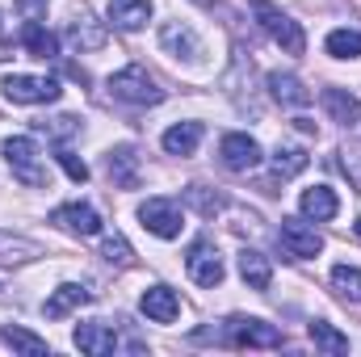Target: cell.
Instances as JSON below:
<instances>
[{
	"label": "cell",
	"mask_w": 361,
	"mask_h": 357,
	"mask_svg": "<svg viewBox=\"0 0 361 357\" xmlns=\"http://www.w3.org/2000/svg\"><path fill=\"white\" fill-rule=\"evenodd\" d=\"M298 206H302V214H307V219H315V223H328V219H336V210H341V202H336V193H332L328 185L307 189Z\"/></svg>",
	"instance_id": "19"
},
{
	"label": "cell",
	"mask_w": 361,
	"mask_h": 357,
	"mask_svg": "<svg viewBox=\"0 0 361 357\" xmlns=\"http://www.w3.org/2000/svg\"><path fill=\"white\" fill-rule=\"evenodd\" d=\"M0 59H4V42H0Z\"/></svg>",
	"instance_id": "37"
},
{
	"label": "cell",
	"mask_w": 361,
	"mask_h": 357,
	"mask_svg": "<svg viewBox=\"0 0 361 357\" xmlns=\"http://www.w3.org/2000/svg\"><path fill=\"white\" fill-rule=\"evenodd\" d=\"M160 42H164V51L177 55V59H197V55H202V42H197V34H193L185 21H164V25H160Z\"/></svg>",
	"instance_id": "14"
},
{
	"label": "cell",
	"mask_w": 361,
	"mask_h": 357,
	"mask_svg": "<svg viewBox=\"0 0 361 357\" xmlns=\"http://www.w3.org/2000/svg\"><path fill=\"white\" fill-rule=\"evenodd\" d=\"M38 8H47V0H17V13H25L30 21H34V13Z\"/></svg>",
	"instance_id": "34"
},
{
	"label": "cell",
	"mask_w": 361,
	"mask_h": 357,
	"mask_svg": "<svg viewBox=\"0 0 361 357\" xmlns=\"http://www.w3.org/2000/svg\"><path fill=\"white\" fill-rule=\"evenodd\" d=\"M353 227H357V236H361V219H357V223H353Z\"/></svg>",
	"instance_id": "36"
},
{
	"label": "cell",
	"mask_w": 361,
	"mask_h": 357,
	"mask_svg": "<svg viewBox=\"0 0 361 357\" xmlns=\"http://www.w3.org/2000/svg\"><path fill=\"white\" fill-rule=\"evenodd\" d=\"M185 202H189L202 219H214L219 210H227V193H219V189H210V185H189V189H185Z\"/></svg>",
	"instance_id": "24"
},
{
	"label": "cell",
	"mask_w": 361,
	"mask_h": 357,
	"mask_svg": "<svg viewBox=\"0 0 361 357\" xmlns=\"http://www.w3.org/2000/svg\"><path fill=\"white\" fill-rule=\"evenodd\" d=\"M252 13H257V25L269 34L286 55H302V51H307V34H302V25L290 21L277 4H269V0H252Z\"/></svg>",
	"instance_id": "2"
},
{
	"label": "cell",
	"mask_w": 361,
	"mask_h": 357,
	"mask_svg": "<svg viewBox=\"0 0 361 357\" xmlns=\"http://www.w3.org/2000/svg\"><path fill=\"white\" fill-rule=\"evenodd\" d=\"M17 42H21L34 59H59V38H55L47 25H38V21H25L21 34H17Z\"/></svg>",
	"instance_id": "16"
},
{
	"label": "cell",
	"mask_w": 361,
	"mask_h": 357,
	"mask_svg": "<svg viewBox=\"0 0 361 357\" xmlns=\"http://www.w3.org/2000/svg\"><path fill=\"white\" fill-rule=\"evenodd\" d=\"M307 337H311V345H315V349H324V353H332V357L349 353V337H345V332H336V328H332V324H324V320L307 324Z\"/></svg>",
	"instance_id": "25"
},
{
	"label": "cell",
	"mask_w": 361,
	"mask_h": 357,
	"mask_svg": "<svg viewBox=\"0 0 361 357\" xmlns=\"http://www.w3.org/2000/svg\"><path fill=\"white\" fill-rule=\"evenodd\" d=\"M105 173H109V181H114L118 189H139V156H135V147H130V143L114 147V152L105 156Z\"/></svg>",
	"instance_id": "12"
},
{
	"label": "cell",
	"mask_w": 361,
	"mask_h": 357,
	"mask_svg": "<svg viewBox=\"0 0 361 357\" xmlns=\"http://www.w3.org/2000/svg\"><path fill=\"white\" fill-rule=\"evenodd\" d=\"M101 257H105L109 265H130V244H126L122 236H109L105 248H101Z\"/></svg>",
	"instance_id": "33"
},
{
	"label": "cell",
	"mask_w": 361,
	"mask_h": 357,
	"mask_svg": "<svg viewBox=\"0 0 361 357\" xmlns=\"http://www.w3.org/2000/svg\"><path fill=\"white\" fill-rule=\"evenodd\" d=\"M139 219H143V227L152 231V236H160V240H177L180 236V206L173 198H147L143 206H139Z\"/></svg>",
	"instance_id": "7"
},
{
	"label": "cell",
	"mask_w": 361,
	"mask_h": 357,
	"mask_svg": "<svg viewBox=\"0 0 361 357\" xmlns=\"http://www.w3.org/2000/svg\"><path fill=\"white\" fill-rule=\"evenodd\" d=\"M0 341H4L8 349L30 353V357H42V353H47V341H42V337H34V332H25V328H0Z\"/></svg>",
	"instance_id": "27"
},
{
	"label": "cell",
	"mask_w": 361,
	"mask_h": 357,
	"mask_svg": "<svg viewBox=\"0 0 361 357\" xmlns=\"http://www.w3.org/2000/svg\"><path fill=\"white\" fill-rule=\"evenodd\" d=\"M76 349H85L89 357H105V353L118 349V337H114V328L101 324V320H92V324H76Z\"/></svg>",
	"instance_id": "15"
},
{
	"label": "cell",
	"mask_w": 361,
	"mask_h": 357,
	"mask_svg": "<svg viewBox=\"0 0 361 357\" xmlns=\"http://www.w3.org/2000/svg\"><path fill=\"white\" fill-rule=\"evenodd\" d=\"M55 160L63 164V173H68V177L76 181V185H85V181H89V164H85V160H80L76 152H68V147H59V152H55Z\"/></svg>",
	"instance_id": "31"
},
{
	"label": "cell",
	"mask_w": 361,
	"mask_h": 357,
	"mask_svg": "<svg viewBox=\"0 0 361 357\" xmlns=\"http://www.w3.org/2000/svg\"><path fill=\"white\" fill-rule=\"evenodd\" d=\"M85 303H92V290L89 286H80V282H63L51 298H47V320H63V315H72L76 307H85Z\"/></svg>",
	"instance_id": "13"
},
{
	"label": "cell",
	"mask_w": 361,
	"mask_h": 357,
	"mask_svg": "<svg viewBox=\"0 0 361 357\" xmlns=\"http://www.w3.org/2000/svg\"><path fill=\"white\" fill-rule=\"evenodd\" d=\"M269 92H273V101L294 105V109L311 105V92L302 89V80H298V76H290V72H269Z\"/></svg>",
	"instance_id": "20"
},
{
	"label": "cell",
	"mask_w": 361,
	"mask_h": 357,
	"mask_svg": "<svg viewBox=\"0 0 361 357\" xmlns=\"http://www.w3.org/2000/svg\"><path fill=\"white\" fill-rule=\"evenodd\" d=\"M109 97L114 101H126V105H160L164 89L135 63V68H122L118 76H109Z\"/></svg>",
	"instance_id": "4"
},
{
	"label": "cell",
	"mask_w": 361,
	"mask_h": 357,
	"mask_svg": "<svg viewBox=\"0 0 361 357\" xmlns=\"http://www.w3.org/2000/svg\"><path fill=\"white\" fill-rule=\"evenodd\" d=\"M139 307H143V315L156 320V324H173L180 315V298H177V290H169V286H147L143 298H139Z\"/></svg>",
	"instance_id": "11"
},
{
	"label": "cell",
	"mask_w": 361,
	"mask_h": 357,
	"mask_svg": "<svg viewBox=\"0 0 361 357\" xmlns=\"http://www.w3.org/2000/svg\"><path fill=\"white\" fill-rule=\"evenodd\" d=\"M307 169V152L302 147H294V143H281L277 152H273V173L286 181V177H298Z\"/></svg>",
	"instance_id": "26"
},
{
	"label": "cell",
	"mask_w": 361,
	"mask_h": 357,
	"mask_svg": "<svg viewBox=\"0 0 361 357\" xmlns=\"http://www.w3.org/2000/svg\"><path fill=\"white\" fill-rule=\"evenodd\" d=\"M341 169H345V177L361 189V143H345V147H341Z\"/></svg>",
	"instance_id": "32"
},
{
	"label": "cell",
	"mask_w": 361,
	"mask_h": 357,
	"mask_svg": "<svg viewBox=\"0 0 361 357\" xmlns=\"http://www.w3.org/2000/svg\"><path fill=\"white\" fill-rule=\"evenodd\" d=\"M185 269H189V277H193L197 286H206V290H214V286L223 282V257H219V248H214L210 240H197V244L189 248Z\"/></svg>",
	"instance_id": "9"
},
{
	"label": "cell",
	"mask_w": 361,
	"mask_h": 357,
	"mask_svg": "<svg viewBox=\"0 0 361 357\" xmlns=\"http://www.w3.org/2000/svg\"><path fill=\"white\" fill-rule=\"evenodd\" d=\"M210 341H219L227 349H281L286 345V337L273 324H265V320H244V315L227 320Z\"/></svg>",
	"instance_id": "1"
},
{
	"label": "cell",
	"mask_w": 361,
	"mask_h": 357,
	"mask_svg": "<svg viewBox=\"0 0 361 357\" xmlns=\"http://www.w3.org/2000/svg\"><path fill=\"white\" fill-rule=\"evenodd\" d=\"M219 160H223V169H231V173H252L265 156H261V143H257L252 135L231 131V135H223V143H219Z\"/></svg>",
	"instance_id": "8"
},
{
	"label": "cell",
	"mask_w": 361,
	"mask_h": 357,
	"mask_svg": "<svg viewBox=\"0 0 361 357\" xmlns=\"http://www.w3.org/2000/svg\"><path fill=\"white\" fill-rule=\"evenodd\" d=\"M193 4H202V8H210V4H214V0H193Z\"/></svg>",
	"instance_id": "35"
},
{
	"label": "cell",
	"mask_w": 361,
	"mask_h": 357,
	"mask_svg": "<svg viewBox=\"0 0 361 357\" xmlns=\"http://www.w3.org/2000/svg\"><path fill=\"white\" fill-rule=\"evenodd\" d=\"M328 55H336V59H357L361 55V30H332V34H328Z\"/></svg>",
	"instance_id": "29"
},
{
	"label": "cell",
	"mask_w": 361,
	"mask_h": 357,
	"mask_svg": "<svg viewBox=\"0 0 361 357\" xmlns=\"http://www.w3.org/2000/svg\"><path fill=\"white\" fill-rule=\"evenodd\" d=\"M319 101H324V109H328V118H332V122H341V126H353V122H361V101L353 97V92L324 89V92H319Z\"/></svg>",
	"instance_id": "17"
},
{
	"label": "cell",
	"mask_w": 361,
	"mask_h": 357,
	"mask_svg": "<svg viewBox=\"0 0 361 357\" xmlns=\"http://www.w3.org/2000/svg\"><path fill=\"white\" fill-rule=\"evenodd\" d=\"M277 240H281V253L294 257V261H307V257H319L324 253V236L307 219H281Z\"/></svg>",
	"instance_id": "6"
},
{
	"label": "cell",
	"mask_w": 361,
	"mask_h": 357,
	"mask_svg": "<svg viewBox=\"0 0 361 357\" xmlns=\"http://www.w3.org/2000/svg\"><path fill=\"white\" fill-rule=\"evenodd\" d=\"M51 223L63 227V231H72V236H97V231H101V214H97L92 206H85V202L59 206V210L51 214Z\"/></svg>",
	"instance_id": "10"
},
{
	"label": "cell",
	"mask_w": 361,
	"mask_h": 357,
	"mask_svg": "<svg viewBox=\"0 0 361 357\" xmlns=\"http://www.w3.org/2000/svg\"><path fill=\"white\" fill-rule=\"evenodd\" d=\"M240 277H244L252 290H269V282H273L269 257L257 253V248H244V253H240Z\"/></svg>",
	"instance_id": "23"
},
{
	"label": "cell",
	"mask_w": 361,
	"mask_h": 357,
	"mask_svg": "<svg viewBox=\"0 0 361 357\" xmlns=\"http://www.w3.org/2000/svg\"><path fill=\"white\" fill-rule=\"evenodd\" d=\"M4 97L13 101V105H51V101H59V80L55 76H21V72H13V76H4Z\"/></svg>",
	"instance_id": "5"
},
{
	"label": "cell",
	"mask_w": 361,
	"mask_h": 357,
	"mask_svg": "<svg viewBox=\"0 0 361 357\" xmlns=\"http://www.w3.org/2000/svg\"><path fill=\"white\" fill-rule=\"evenodd\" d=\"M68 42H72L76 51H101V47H105V25L92 21L89 13H80V17L68 25Z\"/></svg>",
	"instance_id": "21"
},
{
	"label": "cell",
	"mask_w": 361,
	"mask_h": 357,
	"mask_svg": "<svg viewBox=\"0 0 361 357\" xmlns=\"http://www.w3.org/2000/svg\"><path fill=\"white\" fill-rule=\"evenodd\" d=\"M152 17V0H109V21L118 30H143Z\"/></svg>",
	"instance_id": "18"
},
{
	"label": "cell",
	"mask_w": 361,
	"mask_h": 357,
	"mask_svg": "<svg viewBox=\"0 0 361 357\" xmlns=\"http://www.w3.org/2000/svg\"><path fill=\"white\" fill-rule=\"evenodd\" d=\"M47 139H55V143H68V139H76L80 135V118H72V114H59V118H42V122H34Z\"/></svg>",
	"instance_id": "28"
},
{
	"label": "cell",
	"mask_w": 361,
	"mask_h": 357,
	"mask_svg": "<svg viewBox=\"0 0 361 357\" xmlns=\"http://www.w3.org/2000/svg\"><path fill=\"white\" fill-rule=\"evenodd\" d=\"M202 143V122H177L164 131V152L169 156H193Z\"/></svg>",
	"instance_id": "22"
},
{
	"label": "cell",
	"mask_w": 361,
	"mask_h": 357,
	"mask_svg": "<svg viewBox=\"0 0 361 357\" xmlns=\"http://www.w3.org/2000/svg\"><path fill=\"white\" fill-rule=\"evenodd\" d=\"M4 160H8L13 177L21 181V185H30V189H42V185H47V164H42L34 139H25V135L4 139Z\"/></svg>",
	"instance_id": "3"
},
{
	"label": "cell",
	"mask_w": 361,
	"mask_h": 357,
	"mask_svg": "<svg viewBox=\"0 0 361 357\" xmlns=\"http://www.w3.org/2000/svg\"><path fill=\"white\" fill-rule=\"evenodd\" d=\"M332 286L341 290V298H349V303H361V269H353V265H336V269H332Z\"/></svg>",
	"instance_id": "30"
}]
</instances>
